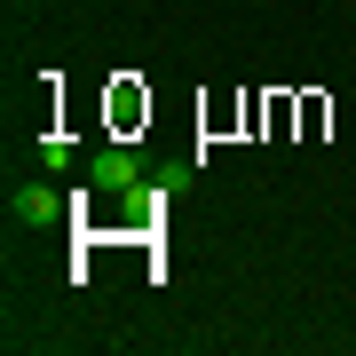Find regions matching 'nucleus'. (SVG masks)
<instances>
[{
    "label": "nucleus",
    "instance_id": "f257e3e1",
    "mask_svg": "<svg viewBox=\"0 0 356 356\" xmlns=\"http://www.w3.org/2000/svg\"><path fill=\"white\" fill-rule=\"evenodd\" d=\"M56 214H64V198H56L48 182H24V191H16V222H32V229H48Z\"/></svg>",
    "mask_w": 356,
    "mask_h": 356
},
{
    "label": "nucleus",
    "instance_id": "f03ea898",
    "mask_svg": "<svg viewBox=\"0 0 356 356\" xmlns=\"http://www.w3.org/2000/svg\"><path fill=\"white\" fill-rule=\"evenodd\" d=\"M95 191H135V159L127 151H103L95 159Z\"/></svg>",
    "mask_w": 356,
    "mask_h": 356
}]
</instances>
